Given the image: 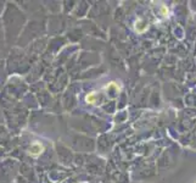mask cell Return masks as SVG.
Returning <instances> with one entry per match:
<instances>
[{
  "label": "cell",
  "instance_id": "6da1fadb",
  "mask_svg": "<svg viewBox=\"0 0 196 183\" xmlns=\"http://www.w3.org/2000/svg\"><path fill=\"white\" fill-rule=\"evenodd\" d=\"M40 150H41V145H40V144H34V145H32V148H31V153H32L33 155L39 154Z\"/></svg>",
  "mask_w": 196,
  "mask_h": 183
}]
</instances>
